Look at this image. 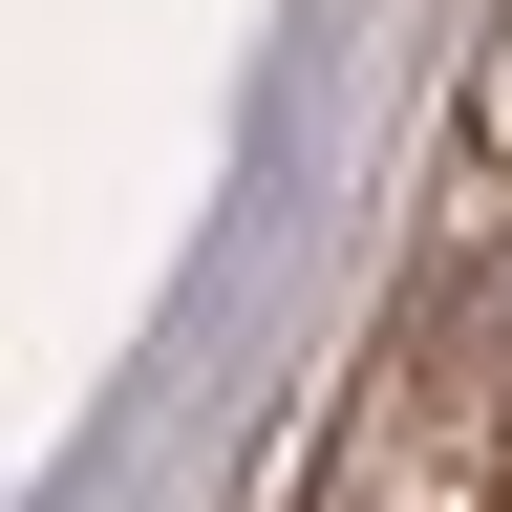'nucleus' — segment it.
I'll return each mask as SVG.
<instances>
[{
    "label": "nucleus",
    "instance_id": "1",
    "mask_svg": "<svg viewBox=\"0 0 512 512\" xmlns=\"http://www.w3.org/2000/svg\"><path fill=\"white\" fill-rule=\"evenodd\" d=\"M491 470H470V427H448V406H384L363 448H342V491H320V512H470Z\"/></svg>",
    "mask_w": 512,
    "mask_h": 512
}]
</instances>
